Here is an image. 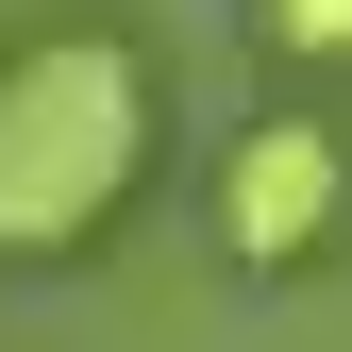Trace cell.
<instances>
[{
  "instance_id": "obj_2",
  "label": "cell",
  "mask_w": 352,
  "mask_h": 352,
  "mask_svg": "<svg viewBox=\"0 0 352 352\" xmlns=\"http://www.w3.org/2000/svg\"><path fill=\"white\" fill-rule=\"evenodd\" d=\"M336 201H352V168H336V135L302 101L218 151V252H235V269H302V252L336 235Z\"/></svg>"
},
{
  "instance_id": "obj_3",
  "label": "cell",
  "mask_w": 352,
  "mask_h": 352,
  "mask_svg": "<svg viewBox=\"0 0 352 352\" xmlns=\"http://www.w3.org/2000/svg\"><path fill=\"white\" fill-rule=\"evenodd\" d=\"M269 51H285V67H336V51H352V0H269Z\"/></svg>"
},
{
  "instance_id": "obj_1",
  "label": "cell",
  "mask_w": 352,
  "mask_h": 352,
  "mask_svg": "<svg viewBox=\"0 0 352 352\" xmlns=\"http://www.w3.org/2000/svg\"><path fill=\"white\" fill-rule=\"evenodd\" d=\"M151 168V67L118 34H0V269L17 252H84Z\"/></svg>"
}]
</instances>
